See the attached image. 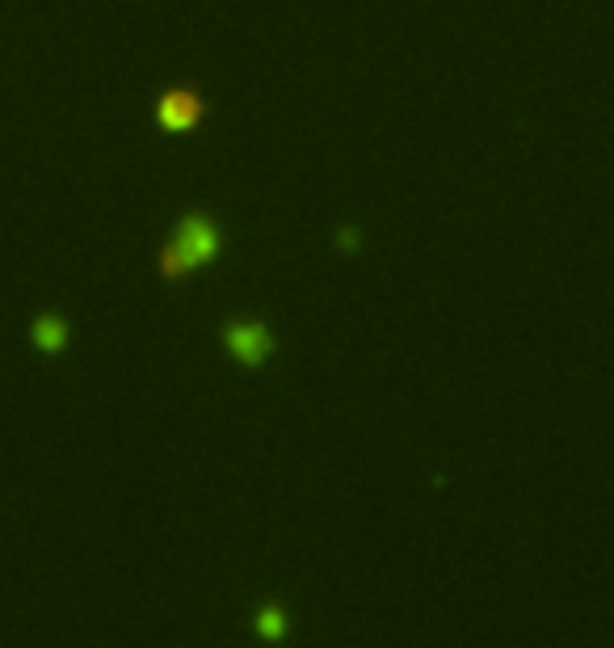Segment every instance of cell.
<instances>
[{
	"label": "cell",
	"instance_id": "cell-1",
	"mask_svg": "<svg viewBox=\"0 0 614 648\" xmlns=\"http://www.w3.org/2000/svg\"><path fill=\"white\" fill-rule=\"evenodd\" d=\"M220 249V236H215V227L202 224V220H190V224L181 227V236H177V245L164 253L161 270L168 278H177V274H186L195 261L211 258Z\"/></svg>",
	"mask_w": 614,
	"mask_h": 648
},
{
	"label": "cell",
	"instance_id": "cell-2",
	"mask_svg": "<svg viewBox=\"0 0 614 648\" xmlns=\"http://www.w3.org/2000/svg\"><path fill=\"white\" fill-rule=\"evenodd\" d=\"M227 341H231V350L240 358H249V362H258V358L270 354V337L261 333L258 324H236L231 333H227Z\"/></svg>",
	"mask_w": 614,
	"mask_h": 648
},
{
	"label": "cell",
	"instance_id": "cell-3",
	"mask_svg": "<svg viewBox=\"0 0 614 648\" xmlns=\"http://www.w3.org/2000/svg\"><path fill=\"white\" fill-rule=\"evenodd\" d=\"M161 119L168 123V127H190V123L198 119V101L186 98V94H181V98H168L161 110Z\"/></svg>",
	"mask_w": 614,
	"mask_h": 648
}]
</instances>
